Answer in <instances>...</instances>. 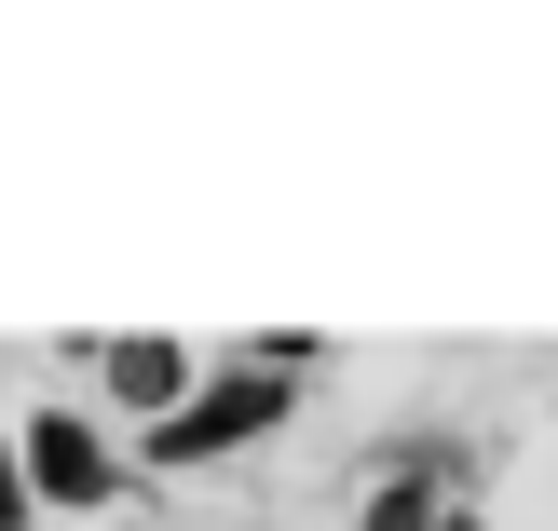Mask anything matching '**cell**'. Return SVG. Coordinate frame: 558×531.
<instances>
[{
  "instance_id": "6da1fadb",
  "label": "cell",
  "mask_w": 558,
  "mask_h": 531,
  "mask_svg": "<svg viewBox=\"0 0 558 531\" xmlns=\"http://www.w3.org/2000/svg\"><path fill=\"white\" fill-rule=\"evenodd\" d=\"M272 409H287V354H272V369H232L218 396H191V409H163V423H150V463H205V450H232L245 423H272Z\"/></svg>"
},
{
  "instance_id": "7a4b0ae2",
  "label": "cell",
  "mask_w": 558,
  "mask_h": 531,
  "mask_svg": "<svg viewBox=\"0 0 558 531\" xmlns=\"http://www.w3.org/2000/svg\"><path fill=\"white\" fill-rule=\"evenodd\" d=\"M27 478H41L54 505H109V491H123V463L96 450V423H69V409H41V423H27Z\"/></svg>"
},
{
  "instance_id": "3957f363",
  "label": "cell",
  "mask_w": 558,
  "mask_h": 531,
  "mask_svg": "<svg viewBox=\"0 0 558 531\" xmlns=\"http://www.w3.org/2000/svg\"><path fill=\"white\" fill-rule=\"evenodd\" d=\"M109 382H123L136 409H163L178 396V341H109Z\"/></svg>"
},
{
  "instance_id": "277c9868",
  "label": "cell",
  "mask_w": 558,
  "mask_h": 531,
  "mask_svg": "<svg viewBox=\"0 0 558 531\" xmlns=\"http://www.w3.org/2000/svg\"><path fill=\"white\" fill-rule=\"evenodd\" d=\"M368 531H436V491H423V478H396V491L368 505Z\"/></svg>"
},
{
  "instance_id": "5b68a950",
  "label": "cell",
  "mask_w": 558,
  "mask_h": 531,
  "mask_svg": "<svg viewBox=\"0 0 558 531\" xmlns=\"http://www.w3.org/2000/svg\"><path fill=\"white\" fill-rule=\"evenodd\" d=\"M27 518V478H14V436H0V531Z\"/></svg>"
},
{
  "instance_id": "8992f818",
  "label": "cell",
  "mask_w": 558,
  "mask_h": 531,
  "mask_svg": "<svg viewBox=\"0 0 558 531\" xmlns=\"http://www.w3.org/2000/svg\"><path fill=\"white\" fill-rule=\"evenodd\" d=\"M436 531H477V518H436Z\"/></svg>"
}]
</instances>
